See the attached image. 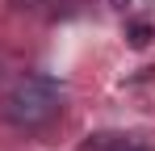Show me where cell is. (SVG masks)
Returning <instances> with one entry per match:
<instances>
[{
  "label": "cell",
  "instance_id": "obj_1",
  "mask_svg": "<svg viewBox=\"0 0 155 151\" xmlns=\"http://www.w3.org/2000/svg\"><path fill=\"white\" fill-rule=\"evenodd\" d=\"M63 109V88L51 76H21L4 97V122L17 130H42Z\"/></svg>",
  "mask_w": 155,
  "mask_h": 151
},
{
  "label": "cell",
  "instance_id": "obj_2",
  "mask_svg": "<svg viewBox=\"0 0 155 151\" xmlns=\"http://www.w3.org/2000/svg\"><path fill=\"white\" fill-rule=\"evenodd\" d=\"M130 42H134V46H147V42H151V25H147V21L130 25Z\"/></svg>",
  "mask_w": 155,
  "mask_h": 151
},
{
  "label": "cell",
  "instance_id": "obj_3",
  "mask_svg": "<svg viewBox=\"0 0 155 151\" xmlns=\"http://www.w3.org/2000/svg\"><path fill=\"white\" fill-rule=\"evenodd\" d=\"M113 4H117V8H126V0H113Z\"/></svg>",
  "mask_w": 155,
  "mask_h": 151
},
{
  "label": "cell",
  "instance_id": "obj_4",
  "mask_svg": "<svg viewBox=\"0 0 155 151\" xmlns=\"http://www.w3.org/2000/svg\"><path fill=\"white\" fill-rule=\"evenodd\" d=\"M117 151H138V147H117Z\"/></svg>",
  "mask_w": 155,
  "mask_h": 151
}]
</instances>
